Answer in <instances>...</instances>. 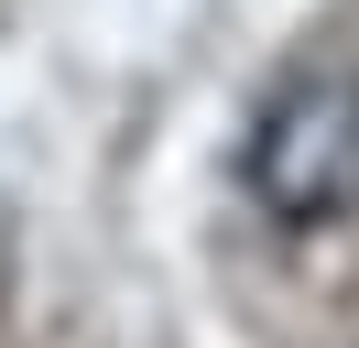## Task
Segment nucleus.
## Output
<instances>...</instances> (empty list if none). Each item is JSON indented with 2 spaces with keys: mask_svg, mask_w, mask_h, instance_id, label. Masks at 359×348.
Wrapping results in <instances>:
<instances>
[{
  "mask_svg": "<svg viewBox=\"0 0 359 348\" xmlns=\"http://www.w3.org/2000/svg\"><path fill=\"white\" fill-rule=\"evenodd\" d=\"M240 185L283 229H327L359 207V65H305L272 87L240 142Z\"/></svg>",
  "mask_w": 359,
  "mask_h": 348,
  "instance_id": "nucleus-1",
  "label": "nucleus"
}]
</instances>
